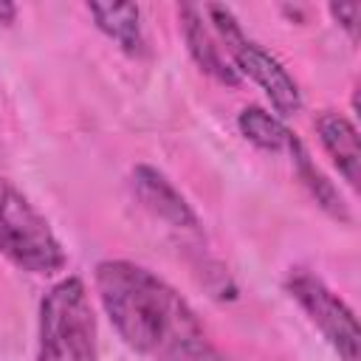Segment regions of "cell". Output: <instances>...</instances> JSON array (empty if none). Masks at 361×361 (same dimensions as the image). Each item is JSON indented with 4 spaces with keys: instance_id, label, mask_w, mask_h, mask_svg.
<instances>
[{
    "instance_id": "obj_1",
    "label": "cell",
    "mask_w": 361,
    "mask_h": 361,
    "mask_svg": "<svg viewBox=\"0 0 361 361\" xmlns=\"http://www.w3.org/2000/svg\"><path fill=\"white\" fill-rule=\"evenodd\" d=\"M93 288L118 338L147 361H228L195 307L152 268L102 259L93 268Z\"/></svg>"
},
{
    "instance_id": "obj_2",
    "label": "cell",
    "mask_w": 361,
    "mask_h": 361,
    "mask_svg": "<svg viewBox=\"0 0 361 361\" xmlns=\"http://www.w3.org/2000/svg\"><path fill=\"white\" fill-rule=\"evenodd\" d=\"M34 361H99V324L82 276L68 274L42 293Z\"/></svg>"
},
{
    "instance_id": "obj_3",
    "label": "cell",
    "mask_w": 361,
    "mask_h": 361,
    "mask_svg": "<svg viewBox=\"0 0 361 361\" xmlns=\"http://www.w3.org/2000/svg\"><path fill=\"white\" fill-rule=\"evenodd\" d=\"M0 257L31 276H54L68 265V251L48 217L6 175H0Z\"/></svg>"
},
{
    "instance_id": "obj_4",
    "label": "cell",
    "mask_w": 361,
    "mask_h": 361,
    "mask_svg": "<svg viewBox=\"0 0 361 361\" xmlns=\"http://www.w3.org/2000/svg\"><path fill=\"white\" fill-rule=\"evenodd\" d=\"M203 17H206L209 28L214 31L217 42L223 45L228 62L240 73V79H251L268 96V102L279 118L296 116L302 110V90H299L296 79L290 76V71L265 45H259L257 39H251L243 31L240 20L234 17V11L228 6L206 3Z\"/></svg>"
},
{
    "instance_id": "obj_5",
    "label": "cell",
    "mask_w": 361,
    "mask_h": 361,
    "mask_svg": "<svg viewBox=\"0 0 361 361\" xmlns=\"http://www.w3.org/2000/svg\"><path fill=\"white\" fill-rule=\"evenodd\" d=\"M285 293L299 305L307 322L333 347L338 361L361 358V333L355 310L310 268H290L285 276Z\"/></svg>"
},
{
    "instance_id": "obj_6",
    "label": "cell",
    "mask_w": 361,
    "mask_h": 361,
    "mask_svg": "<svg viewBox=\"0 0 361 361\" xmlns=\"http://www.w3.org/2000/svg\"><path fill=\"white\" fill-rule=\"evenodd\" d=\"M130 189L133 197L158 220H164L166 226L178 228V231H200V217L192 209V203L186 200V195L155 166L149 164H135L130 169Z\"/></svg>"
},
{
    "instance_id": "obj_7",
    "label": "cell",
    "mask_w": 361,
    "mask_h": 361,
    "mask_svg": "<svg viewBox=\"0 0 361 361\" xmlns=\"http://www.w3.org/2000/svg\"><path fill=\"white\" fill-rule=\"evenodd\" d=\"M178 20H180V31H183V39H186V48H189V56L195 59V65L214 82H220L226 87H237L243 79L234 71V65L228 62L214 31L209 28L203 8L183 3V6H178Z\"/></svg>"
},
{
    "instance_id": "obj_8",
    "label": "cell",
    "mask_w": 361,
    "mask_h": 361,
    "mask_svg": "<svg viewBox=\"0 0 361 361\" xmlns=\"http://www.w3.org/2000/svg\"><path fill=\"white\" fill-rule=\"evenodd\" d=\"M313 130L316 138L322 144V149L327 152V158L333 161V166L338 169V175L347 180V186L358 189L361 180V144H358V127L336 110H322L313 118Z\"/></svg>"
},
{
    "instance_id": "obj_9",
    "label": "cell",
    "mask_w": 361,
    "mask_h": 361,
    "mask_svg": "<svg viewBox=\"0 0 361 361\" xmlns=\"http://www.w3.org/2000/svg\"><path fill=\"white\" fill-rule=\"evenodd\" d=\"M85 8L93 17L96 28L107 39H113L124 54H130V56L144 54L141 8L135 3H87Z\"/></svg>"
},
{
    "instance_id": "obj_10",
    "label": "cell",
    "mask_w": 361,
    "mask_h": 361,
    "mask_svg": "<svg viewBox=\"0 0 361 361\" xmlns=\"http://www.w3.org/2000/svg\"><path fill=\"white\" fill-rule=\"evenodd\" d=\"M237 130L254 147L265 152H276V155H288L299 141V135L285 124V118L257 104H248L237 113Z\"/></svg>"
},
{
    "instance_id": "obj_11",
    "label": "cell",
    "mask_w": 361,
    "mask_h": 361,
    "mask_svg": "<svg viewBox=\"0 0 361 361\" xmlns=\"http://www.w3.org/2000/svg\"><path fill=\"white\" fill-rule=\"evenodd\" d=\"M288 158H290V164H293L296 178L302 180V186H305V189L310 192V197L316 200V206L324 209L333 220H338V223H350V209H347L341 192H338L336 183L316 166V161L310 158V152H307V147H305L302 138H299L296 147L288 152Z\"/></svg>"
},
{
    "instance_id": "obj_12",
    "label": "cell",
    "mask_w": 361,
    "mask_h": 361,
    "mask_svg": "<svg viewBox=\"0 0 361 361\" xmlns=\"http://www.w3.org/2000/svg\"><path fill=\"white\" fill-rule=\"evenodd\" d=\"M327 11H330V17L347 31V37L355 42V39H358V17H361V6H358V3H330Z\"/></svg>"
},
{
    "instance_id": "obj_13",
    "label": "cell",
    "mask_w": 361,
    "mask_h": 361,
    "mask_svg": "<svg viewBox=\"0 0 361 361\" xmlns=\"http://www.w3.org/2000/svg\"><path fill=\"white\" fill-rule=\"evenodd\" d=\"M17 20V6L11 0H0V25H11Z\"/></svg>"
}]
</instances>
